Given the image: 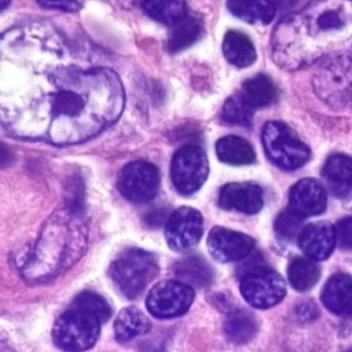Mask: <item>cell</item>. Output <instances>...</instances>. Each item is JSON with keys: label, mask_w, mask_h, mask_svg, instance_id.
<instances>
[{"label": "cell", "mask_w": 352, "mask_h": 352, "mask_svg": "<svg viewBox=\"0 0 352 352\" xmlns=\"http://www.w3.org/2000/svg\"><path fill=\"white\" fill-rule=\"evenodd\" d=\"M228 10L249 23H270L275 16V6L271 0H227Z\"/></svg>", "instance_id": "obj_21"}, {"label": "cell", "mask_w": 352, "mask_h": 352, "mask_svg": "<svg viewBox=\"0 0 352 352\" xmlns=\"http://www.w3.org/2000/svg\"><path fill=\"white\" fill-rule=\"evenodd\" d=\"M45 8L60 11H77L82 6V0H37Z\"/></svg>", "instance_id": "obj_32"}, {"label": "cell", "mask_w": 352, "mask_h": 352, "mask_svg": "<svg viewBox=\"0 0 352 352\" xmlns=\"http://www.w3.org/2000/svg\"><path fill=\"white\" fill-rule=\"evenodd\" d=\"M287 276L294 289L304 292L311 289L319 280L320 268L311 258H294L289 264Z\"/></svg>", "instance_id": "obj_27"}, {"label": "cell", "mask_w": 352, "mask_h": 352, "mask_svg": "<svg viewBox=\"0 0 352 352\" xmlns=\"http://www.w3.org/2000/svg\"><path fill=\"white\" fill-rule=\"evenodd\" d=\"M204 231L201 213L190 206H182L170 213L166 220L165 238L170 249L184 252L198 243Z\"/></svg>", "instance_id": "obj_11"}, {"label": "cell", "mask_w": 352, "mask_h": 352, "mask_svg": "<svg viewBox=\"0 0 352 352\" xmlns=\"http://www.w3.org/2000/svg\"><path fill=\"white\" fill-rule=\"evenodd\" d=\"M336 236L341 248L352 250V217H345L337 223Z\"/></svg>", "instance_id": "obj_31"}, {"label": "cell", "mask_w": 352, "mask_h": 352, "mask_svg": "<svg viewBox=\"0 0 352 352\" xmlns=\"http://www.w3.org/2000/svg\"><path fill=\"white\" fill-rule=\"evenodd\" d=\"M118 76L48 22L0 34V124L12 136L85 142L122 113Z\"/></svg>", "instance_id": "obj_1"}, {"label": "cell", "mask_w": 352, "mask_h": 352, "mask_svg": "<svg viewBox=\"0 0 352 352\" xmlns=\"http://www.w3.org/2000/svg\"><path fill=\"white\" fill-rule=\"evenodd\" d=\"M223 54L230 63L238 67H248L256 60V50L252 40L238 30L226 33L223 40Z\"/></svg>", "instance_id": "obj_19"}, {"label": "cell", "mask_w": 352, "mask_h": 352, "mask_svg": "<svg viewBox=\"0 0 352 352\" xmlns=\"http://www.w3.org/2000/svg\"><path fill=\"white\" fill-rule=\"evenodd\" d=\"M194 300V290L180 280H162L148 292L146 305L155 318L168 319L183 315Z\"/></svg>", "instance_id": "obj_9"}, {"label": "cell", "mask_w": 352, "mask_h": 352, "mask_svg": "<svg viewBox=\"0 0 352 352\" xmlns=\"http://www.w3.org/2000/svg\"><path fill=\"white\" fill-rule=\"evenodd\" d=\"M241 293L252 307L270 308L283 300L286 283L276 271L258 265L242 274Z\"/></svg>", "instance_id": "obj_7"}, {"label": "cell", "mask_w": 352, "mask_h": 352, "mask_svg": "<svg viewBox=\"0 0 352 352\" xmlns=\"http://www.w3.org/2000/svg\"><path fill=\"white\" fill-rule=\"evenodd\" d=\"M202 32L201 19L195 15H186L173 25L168 41V50L170 52H179L198 40Z\"/></svg>", "instance_id": "obj_24"}, {"label": "cell", "mask_w": 352, "mask_h": 352, "mask_svg": "<svg viewBox=\"0 0 352 352\" xmlns=\"http://www.w3.org/2000/svg\"><path fill=\"white\" fill-rule=\"evenodd\" d=\"M164 220H168V217H165L164 213H160L158 210H153L151 213L147 214L146 217V221L150 224V226H161L164 223Z\"/></svg>", "instance_id": "obj_34"}, {"label": "cell", "mask_w": 352, "mask_h": 352, "mask_svg": "<svg viewBox=\"0 0 352 352\" xmlns=\"http://www.w3.org/2000/svg\"><path fill=\"white\" fill-rule=\"evenodd\" d=\"M285 23L301 30L309 29V38L315 44H319V38L329 41L330 36L346 33L352 29V1L316 0L302 14L287 18Z\"/></svg>", "instance_id": "obj_3"}, {"label": "cell", "mask_w": 352, "mask_h": 352, "mask_svg": "<svg viewBox=\"0 0 352 352\" xmlns=\"http://www.w3.org/2000/svg\"><path fill=\"white\" fill-rule=\"evenodd\" d=\"M261 142L268 158L286 170L302 166L311 155L309 147L280 121H270L264 125Z\"/></svg>", "instance_id": "obj_6"}, {"label": "cell", "mask_w": 352, "mask_h": 352, "mask_svg": "<svg viewBox=\"0 0 352 352\" xmlns=\"http://www.w3.org/2000/svg\"><path fill=\"white\" fill-rule=\"evenodd\" d=\"M160 187L158 169L146 161H133L125 165L118 177L120 192L132 202L151 201Z\"/></svg>", "instance_id": "obj_10"}, {"label": "cell", "mask_w": 352, "mask_h": 352, "mask_svg": "<svg viewBox=\"0 0 352 352\" xmlns=\"http://www.w3.org/2000/svg\"><path fill=\"white\" fill-rule=\"evenodd\" d=\"M85 242L87 228L81 213L72 209L55 213L48 219L32 260L26 263L25 276L36 280L55 276L82 254Z\"/></svg>", "instance_id": "obj_2"}, {"label": "cell", "mask_w": 352, "mask_h": 352, "mask_svg": "<svg viewBox=\"0 0 352 352\" xmlns=\"http://www.w3.org/2000/svg\"><path fill=\"white\" fill-rule=\"evenodd\" d=\"M253 116V107L249 106V103L242 98L241 94L230 96L221 111V118L232 125H242L248 126L252 122Z\"/></svg>", "instance_id": "obj_28"}, {"label": "cell", "mask_w": 352, "mask_h": 352, "mask_svg": "<svg viewBox=\"0 0 352 352\" xmlns=\"http://www.w3.org/2000/svg\"><path fill=\"white\" fill-rule=\"evenodd\" d=\"M297 0H272V4L275 6V8L279 10H289L290 7H293L296 4Z\"/></svg>", "instance_id": "obj_35"}, {"label": "cell", "mask_w": 352, "mask_h": 352, "mask_svg": "<svg viewBox=\"0 0 352 352\" xmlns=\"http://www.w3.org/2000/svg\"><path fill=\"white\" fill-rule=\"evenodd\" d=\"M208 172L206 154L198 146H183L172 158L170 177L175 188L183 195L195 192L205 183Z\"/></svg>", "instance_id": "obj_8"}, {"label": "cell", "mask_w": 352, "mask_h": 352, "mask_svg": "<svg viewBox=\"0 0 352 352\" xmlns=\"http://www.w3.org/2000/svg\"><path fill=\"white\" fill-rule=\"evenodd\" d=\"M158 261L150 252L129 249L122 252L110 267V276L126 297H138L158 274Z\"/></svg>", "instance_id": "obj_4"}, {"label": "cell", "mask_w": 352, "mask_h": 352, "mask_svg": "<svg viewBox=\"0 0 352 352\" xmlns=\"http://www.w3.org/2000/svg\"><path fill=\"white\" fill-rule=\"evenodd\" d=\"M151 327L148 318L138 308L128 307L118 312L114 320V336L120 342H128L146 334Z\"/></svg>", "instance_id": "obj_18"}, {"label": "cell", "mask_w": 352, "mask_h": 352, "mask_svg": "<svg viewBox=\"0 0 352 352\" xmlns=\"http://www.w3.org/2000/svg\"><path fill=\"white\" fill-rule=\"evenodd\" d=\"M326 205V191L315 179H301L289 192V209L301 217L323 213Z\"/></svg>", "instance_id": "obj_14"}, {"label": "cell", "mask_w": 352, "mask_h": 352, "mask_svg": "<svg viewBox=\"0 0 352 352\" xmlns=\"http://www.w3.org/2000/svg\"><path fill=\"white\" fill-rule=\"evenodd\" d=\"M241 95L253 109L265 107L275 100L276 89L267 76L257 74L242 84Z\"/></svg>", "instance_id": "obj_23"}, {"label": "cell", "mask_w": 352, "mask_h": 352, "mask_svg": "<svg viewBox=\"0 0 352 352\" xmlns=\"http://www.w3.org/2000/svg\"><path fill=\"white\" fill-rule=\"evenodd\" d=\"M304 217L296 214L294 212H292L290 209H286L283 212H280L274 223L275 231L276 234L287 241H293L297 239L298 235L301 234L304 226Z\"/></svg>", "instance_id": "obj_30"}, {"label": "cell", "mask_w": 352, "mask_h": 352, "mask_svg": "<svg viewBox=\"0 0 352 352\" xmlns=\"http://www.w3.org/2000/svg\"><path fill=\"white\" fill-rule=\"evenodd\" d=\"M345 352H352V349H348V351H345Z\"/></svg>", "instance_id": "obj_37"}, {"label": "cell", "mask_w": 352, "mask_h": 352, "mask_svg": "<svg viewBox=\"0 0 352 352\" xmlns=\"http://www.w3.org/2000/svg\"><path fill=\"white\" fill-rule=\"evenodd\" d=\"M142 6L148 16L162 23L175 25L186 16L184 0H142Z\"/></svg>", "instance_id": "obj_26"}, {"label": "cell", "mask_w": 352, "mask_h": 352, "mask_svg": "<svg viewBox=\"0 0 352 352\" xmlns=\"http://www.w3.org/2000/svg\"><path fill=\"white\" fill-rule=\"evenodd\" d=\"M300 249L311 260L327 258L336 245V228L327 221H318L305 226L297 238Z\"/></svg>", "instance_id": "obj_15"}, {"label": "cell", "mask_w": 352, "mask_h": 352, "mask_svg": "<svg viewBox=\"0 0 352 352\" xmlns=\"http://www.w3.org/2000/svg\"><path fill=\"white\" fill-rule=\"evenodd\" d=\"M102 322L94 314L72 305L55 322L52 338L66 352H82L95 345Z\"/></svg>", "instance_id": "obj_5"}, {"label": "cell", "mask_w": 352, "mask_h": 352, "mask_svg": "<svg viewBox=\"0 0 352 352\" xmlns=\"http://www.w3.org/2000/svg\"><path fill=\"white\" fill-rule=\"evenodd\" d=\"M74 307L82 308L91 314H94L96 318H99V320L103 323L106 322L110 316H111V308L109 305V302L99 294L94 293V292H82L80 293L73 304Z\"/></svg>", "instance_id": "obj_29"}, {"label": "cell", "mask_w": 352, "mask_h": 352, "mask_svg": "<svg viewBox=\"0 0 352 352\" xmlns=\"http://www.w3.org/2000/svg\"><path fill=\"white\" fill-rule=\"evenodd\" d=\"M257 330V323L253 315L245 309H234L228 314L224 331L227 337L235 344H245L254 336Z\"/></svg>", "instance_id": "obj_25"}, {"label": "cell", "mask_w": 352, "mask_h": 352, "mask_svg": "<svg viewBox=\"0 0 352 352\" xmlns=\"http://www.w3.org/2000/svg\"><path fill=\"white\" fill-rule=\"evenodd\" d=\"M323 176L337 197H344L352 190V158L345 154H333L323 166Z\"/></svg>", "instance_id": "obj_17"}, {"label": "cell", "mask_w": 352, "mask_h": 352, "mask_svg": "<svg viewBox=\"0 0 352 352\" xmlns=\"http://www.w3.org/2000/svg\"><path fill=\"white\" fill-rule=\"evenodd\" d=\"M175 275L190 287H206L213 279L209 264L199 256H187L175 265Z\"/></svg>", "instance_id": "obj_20"}, {"label": "cell", "mask_w": 352, "mask_h": 352, "mask_svg": "<svg viewBox=\"0 0 352 352\" xmlns=\"http://www.w3.org/2000/svg\"><path fill=\"white\" fill-rule=\"evenodd\" d=\"M322 301L336 315L352 318V276L334 274L322 292Z\"/></svg>", "instance_id": "obj_16"}, {"label": "cell", "mask_w": 352, "mask_h": 352, "mask_svg": "<svg viewBox=\"0 0 352 352\" xmlns=\"http://www.w3.org/2000/svg\"><path fill=\"white\" fill-rule=\"evenodd\" d=\"M8 3H10V0H0V11L4 10L8 6Z\"/></svg>", "instance_id": "obj_36"}, {"label": "cell", "mask_w": 352, "mask_h": 352, "mask_svg": "<svg viewBox=\"0 0 352 352\" xmlns=\"http://www.w3.org/2000/svg\"><path fill=\"white\" fill-rule=\"evenodd\" d=\"M12 160H14L12 151L7 146L0 143V166L10 165L12 162Z\"/></svg>", "instance_id": "obj_33"}, {"label": "cell", "mask_w": 352, "mask_h": 352, "mask_svg": "<svg viewBox=\"0 0 352 352\" xmlns=\"http://www.w3.org/2000/svg\"><path fill=\"white\" fill-rule=\"evenodd\" d=\"M216 154L220 161L231 165L252 164L256 158L250 143L239 136H224L216 143Z\"/></svg>", "instance_id": "obj_22"}, {"label": "cell", "mask_w": 352, "mask_h": 352, "mask_svg": "<svg viewBox=\"0 0 352 352\" xmlns=\"http://www.w3.org/2000/svg\"><path fill=\"white\" fill-rule=\"evenodd\" d=\"M263 204L264 194L261 187L250 182L228 183L219 192V205L227 210L253 214L263 208Z\"/></svg>", "instance_id": "obj_13"}, {"label": "cell", "mask_w": 352, "mask_h": 352, "mask_svg": "<svg viewBox=\"0 0 352 352\" xmlns=\"http://www.w3.org/2000/svg\"><path fill=\"white\" fill-rule=\"evenodd\" d=\"M254 248L252 236L232 231L224 227H214L208 236V249L210 254L221 261H239L246 258Z\"/></svg>", "instance_id": "obj_12"}]
</instances>
